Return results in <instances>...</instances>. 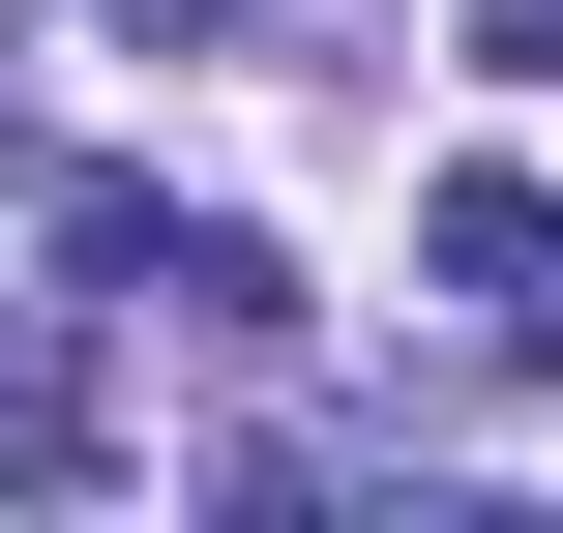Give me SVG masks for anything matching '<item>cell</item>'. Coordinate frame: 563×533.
Here are the masks:
<instances>
[{"label": "cell", "mask_w": 563, "mask_h": 533, "mask_svg": "<svg viewBox=\"0 0 563 533\" xmlns=\"http://www.w3.org/2000/svg\"><path fill=\"white\" fill-rule=\"evenodd\" d=\"M89 475H119V386H89V267H59L0 326V504H89Z\"/></svg>", "instance_id": "obj_1"}, {"label": "cell", "mask_w": 563, "mask_h": 533, "mask_svg": "<svg viewBox=\"0 0 563 533\" xmlns=\"http://www.w3.org/2000/svg\"><path fill=\"white\" fill-rule=\"evenodd\" d=\"M148 326H208V356H267V326H297V267H267L238 208H178V267H148Z\"/></svg>", "instance_id": "obj_2"}, {"label": "cell", "mask_w": 563, "mask_h": 533, "mask_svg": "<svg viewBox=\"0 0 563 533\" xmlns=\"http://www.w3.org/2000/svg\"><path fill=\"white\" fill-rule=\"evenodd\" d=\"M416 237H445V297H534V267H563V208H534V178H445Z\"/></svg>", "instance_id": "obj_3"}, {"label": "cell", "mask_w": 563, "mask_h": 533, "mask_svg": "<svg viewBox=\"0 0 563 533\" xmlns=\"http://www.w3.org/2000/svg\"><path fill=\"white\" fill-rule=\"evenodd\" d=\"M475 30H505V59H563V0H475Z\"/></svg>", "instance_id": "obj_4"}]
</instances>
